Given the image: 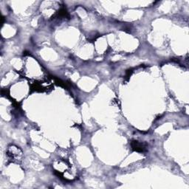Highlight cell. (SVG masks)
Masks as SVG:
<instances>
[{
  "instance_id": "1",
  "label": "cell",
  "mask_w": 189,
  "mask_h": 189,
  "mask_svg": "<svg viewBox=\"0 0 189 189\" xmlns=\"http://www.w3.org/2000/svg\"><path fill=\"white\" fill-rule=\"evenodd\" d=\"M132 147L134 151H140V152L141 151H144L145 149H146V147L142 143H138L137 141L132 142Z\"/></svg>"
}]
</instances>
